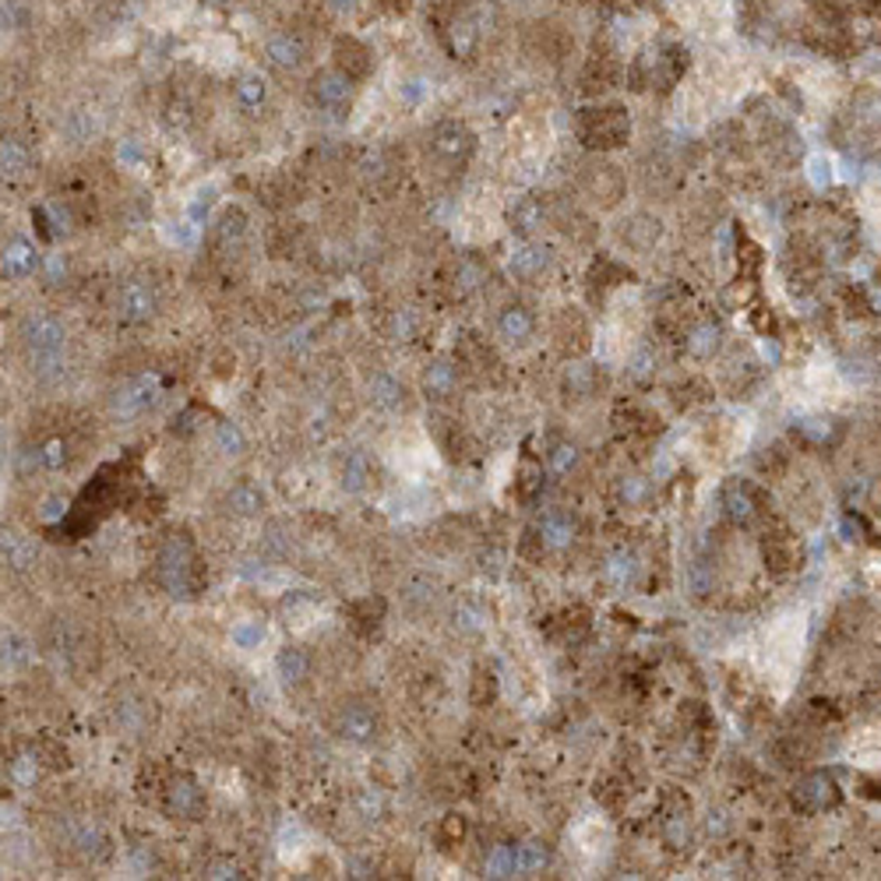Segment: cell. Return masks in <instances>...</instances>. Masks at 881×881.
<instances>
[{"label": "cell", "instance_id": "cell-1", "mask_svg": "<svg viewBox=\"0 0 881 881\" xmlns=\"http://www.w3.org/2000/svg\"><path fill=\"white\" fill-rule=\"evenodd\" d=\"M434 28H437V39L448 50V56H455V60H473L476 46H480L483 28H487L483 7H476V4H445L434 15Z\"/></svg>", "mask_w": 881, "mask_h": 881}, {"label": "cell", "instance_id": "cell-2", "mask_svg": "<svg viewBox=\"0 0 881 881\" xmlns=\"http://www.w3.org/2000/svg\"><path fill=\"white\" fill-rule=\"evenodd\" d=\"M159 579L169 596L190 599L201 586V571H198V554L190 547L188 536H169L159 550Z\"/></svg>", "mask_w": 881, "mask_h": 881}, {"label": "cell", "instance_id": "cell-3", "mask_svg": "<svg viewBox=\"0 0 881 881\" xmlns=\"http://www.w3.org/2000/svg\"><path fill=\"white\" fill-rule=\"evenodd\" d=\"M22 346L39 371L56 367L64 360V349H67V328L54 314H28L22 321Z\"/></svg>", "mask_w": 881, "mask_h": 881}, {"label": "cell", "instance_id": "cell-4", "mask_svg": "<svg viewBox=\"0 0 881 881\" xmlns=\"http://www.w3.org/2000/svg\"><path fill=\"white\" fill-rule=\"evenodd\" d=\"M579 138L586 141L589 149H620L628 138H631V117L624 107H596L582 109L579 124H575Z\"/></svg>", "mask_w": 881, "mask_h": 881}, {"label": "cell", "instance_id": "cell-5", "mask_svg": "<svg viewBox=\"0 0 881 881\" xmlns=\"http://www.w3.org/2000/svg\"><path fill=\"white\" fill-rule=\"evenodd\" d=\"M430 152L437 159H445L448 166H462L476 152V134L469 131L466 120H441L430 131Z\"/></svg>", "mask_w": 881, "mask_h": 881}, {"label": "cell", "instance_id": "cell-6", "mask_svg": "<svg viewBox=\"0 0 881 881\" xmlns=\"http://www.w3.org/2000/svg\"><path fill=\"white\" fill-rule=\"evenodd\" d=\"M353 96H356V81L343 75L339 67H321L318 75L311 78V103L324 113H343L353 107Z\"/></svg>", "mask_w": 881, "mask_h": 881}, {"label": "cell", "instance_id": "cell-7", "mask_svg": "<svg viewBox=\"0 0 881 881\" xmlns=\"http://www.w3.org/2000/svg\"><path fill=\"white\" fill-rule=\"evenodd\" d=\"M332 67H339L343 75H349V78L356 81H367L371 75H374L377 60H374V50L364 43V39H356V36H349V32H339L335 39H332Z\"/></svg>", "mask_w": 881, "mask_h": 881}, {"label": "cell", "instance_id": "cell-8", "mask_svg": "<svg viewBox=\"0 0 881 881\" xmlns=\"http://www.w3.org/2000/svg\"><path fill=\"white\" fill-rule=\"evenodd\" d=\"M550 268H554V251L543 247V243H536V241L515 243L511 254H507V271H511V279H518V282H526V286L543 282V279L550 275Z\"/></svg>", "mask_w": 881, "mask_h": 881}, {"label": "cell", "instance_id": "cell-9", "mask_svg": "<svg viewBox=\"0 0 881 881\" xmlns=\"http://www.w3.org/2000/svg\"><path fill=\"white\" fill-rule=\"evenodd\" d=\"M156 311H159V293H156L152 282L131 279V282L120 286V293H117V318L124 321V324H145V321L156 318Z\"/></svg>", "mask_w": 881, "mask_h": 881}, {"label": "cell", "instance_id": "cell-10", "mask_svg": "<svg viewBox=\"0 0 881 881\" xmlns=\"http://www.w3.org/2000/svg\"><path fill=\"white\" fill-rule=\"evenodd\" d=\"M688 67V50L684 46H673V43H663L656 50H649L645 60H641V71H645V81L652 88H673L681 75Z\"/></svg>", "mask_w": 881, "mask_h": 881}, {"label": "cell", "instance_id": "cell-11", "mask_svg": "<svg viewBox=\"0 0 881 881\" xmlns=\"http://www.w3.org/2000/svg\"><path fill=\"white\" fill-rule=\"evenodd\" d=\"M582 190L592 205L599 209H614L624 198V173L610 162H589L582 169Z\"/></svg>", "mask_w": 881, "mask_h": 881}, {"label": "cell", "instance_id": "cell-12", "mask_svg": "<svg viewBox=\"0 0 881 881\" xmlns=\"http://www.w3.org/2000/svg\"><path fill=\"white\" fill-rule=\"evenodd\" d=\"M159 399V377L156 374H138L131 377L128 384H120L117 392H113V399H109V409H113V416H120V420H131V416H141L152 402Z\"/></svg>", "mask_w": 881, "mask_h": 881}, {"label": "cell", "instance_id": "cell-13", "mask_svg": "<svg viewBox=\"0 0 881 881\" xmlns=\"http://www.w3.org/2000/svg\"><path fill=\"white\" fill-rule=\"evenodd\" d=\"M839 783L832 779V773H807L797 779L794 786V804L807 811V814H818V811H832L839 804Z\"/></svg>", "mask_w": 881, "mask_h": 881}, {"label": "cell", "instance_id": "cell-14", "mask_svg": "<svg viewBox=\"0 0 881 881\" xmlns=\"http://www.w3.org/2000/svg\"><path fill=\"white\" fill-rule=\"evenodd\" d=\"M265 60L268 67H275L282 75H296V71L307 67L311 54H307V43L296 32H275L265 39Z\"/></svg>", "mask_w": 881, "mask_h": 881}, {"label": "cell", "instance_id": "cell-15", "mask_svg": "<svg viewBox=\"0 0 881 881\" xmlns=\"http://www.w3.org/2000/svg\"><path fill=\"white\" fill-rule=\"evenodd\" d=\"M166 811H169L173 818L198 822V818L205 814V790H201L190 775L169 779V786H166Z\"/></svg>", "mask_w": 881, "mask_h": 881}, {"label": "cell", "instance_id": "cell-16", "mask_svg": "<svg viewBox=\"0 0 881 881\" xmlns=\"http://www.w3.org/2000/svg\"><path fill=\"white\" fill-rule=\"evenodd\" d=\"M722 511H726V518L730 522H737V526H748V522H754L758 518V487L748 480H730L726 487H722Z\"/></svg>", "mask_w": 881, "mask_h": 881}, {"label": "cell", "instance_id": "cell-17", "mask_svg": "<svg viewBox=\"0 0 881 881\" xmlns=\"http://www.w3.org/2000/svg\"><path fill=\"white\" fill-rule=\"evenodd\" d=\"M536 536H539V543H543L547 550H568V547L575 543V536H579V522H575V515H571V511H564V507H550V511L539 518V529H536Z\"/></svg>", "mask_w": 881, "mask_h": 881}, {"label": "cell", "instance_id": "cell-18", "mask_svg": "<svg viewBox=\"0 0 881 881\" xmlns=\"http://www.w3.org/2000/svg\"><path fill=\"white\" fill-rule=\"evenodd\" d=\"M497 335L505 339L507 346H529L536 335L533 311L522 307V303H507V307H501V314H497Z\"/></svg>", "mask_w": 881, "mask_h": 881}, {"label": "cell", "instance_id": "cell-19", "mask_svg": "<svg viewBox=\"0 0 881 881\" xmlns=\"http://www.w3.org/2000/svg\"><path fill=\"white\" fill-rule=\"evenodd\" d=\"M339 737L349 744H371L377 737V716L367 705L353 702L339 712Z\"/></svg>", "mask_w": 881, "mask_h": 881}, {"label": "cell", "instance_id": "cell-20", "mask_svg": "<svg viewBox=\"0 0 881 881\" xmlns=\"http://www.w3.org/2000/svg\"><path fill=\"white\" fill-rule=\"evenodd\" d=\"M543 219H547V209H543V201H539L536 194L515 198V205L507 209V226H511V233H518L522 241H533L536 233L543 230Z\"/></svg>", "mask_w": 881, "mask_h": 881}, {"label": "cell", "instance_id": "cell-21", "mask_svg": "<svg viewBox=\"0 0 881 881\" xmlns=\"http://www.w3.org/2000/svg\"><path fill=\"white\" fill-rule=\"evenodd\" d=\"M36 268H39V251L28 237H11L4 243V261H0L4 279H28Z\"/></svg>", "mask_w": 881, "mask_h": 881}, {"label": "cell", "instance_id": "cell-22", "mask_svg": "<svg viewBox=\"0 0 881 881\" xmlns=\"http://www.w3.org/2000/svg\"><path fill=\"white\" fill-rule=\"evenodd\" d=\"M455 388H458V367L445 356L430 360L427 371H424V395L434 402H445L455 395Z\"/></svg>", "mask_w": 881, "mask_h": 881}, {"label": "cell", "instance_id": "cell-23", "mask_svg": "<svg viewBox=\"0 0 881 881\" xmlns=\"http://www.w3.org/2000/svg\"><path fill=\"white\" fill-rule=\"evenodd\" d=\"M663 237V222L649 212H635L624 222V243L631 251H652Z\"/></svg>", "mask_w": 881, "mask_h": 881}, {"label": "cell", "instance_id": "cell-24", "mask_svg": "<svg viewBox=\"0 0 881 881\" xmlns=\"http://www.w3.org/2000/svg\"><path fill=\"white\" fill-rule=\"evenodd\" d=\"M367 399L374 402L377 409H384V413H395V409L405 405V384H402L395 374L377 371V374H371V381H367Z\"/></svg>", "mask_w": 881, "mask_h": 881}, {"label": "cell", "instance_id": "cell-25", "mask_svg": "<svg viewBox=\"0 0 881 881\" xmlns=\"http://www.w3.org/2000/svg\"><path fill=\"white\" fill-rule=\"evenodd\" d=\"M275 673H279V681H282L286 688H300V684L311 677V656H307L303 649H296V645H286V649H279V656H275Z\"/></svg>", "mask_w": 881, "mask_h": 881}, {"label": "cell", "instance_id": "cell-26", "mask_svg": "<svg viewBox=\"0 0 881 881\" xmlns=\"http://www.w3.org/2000/svg\"><path fill=\"white\" fill-rule=\"evenodd\" d=\"M32 222L39 226V237H43V241H50V243L71 233V212H67L60 201H46V205H39V209L32 212Z\"/></svg>", "mask_w": 881, "mask_h": 881}, {"label": "cell", "instance_id": "cell-27", "mask_svg": "<svg viewBox=\"0 0 881 881\" xmlns=\"http://www.w3.org/2000/svg\"><path fill=\"white\" fill-rule=\"evenodd\" d=\"M226 507L241 518H258L265 511V490L254 483H233L226 494Z\"/></svg>", "mask_w": 881, "mask_h": 881}, {"label": "cell", "instance_id": "cell-28", "mask_svg": "<svg viewBox=\"0 0 881 881\" xmlns=\"http://www.w3.org/2000/svg\"><path fill=\"white\" fill-rule=\"evenodd\" d=\"M684 346H688V353H691L694 360H712L722 346V328L720 324H712V321H702L698 328L688 332Z\"/></svg>", "mask_w": 881, "mask_h": 881}, {"label": "cell", "instance_id": "cell-29", "mask_svg": "<svg viewBox=\"0 0 881 881\" xmlns=\"http://www.w3.org/2000/svg\"><path fill=\"white\" fill-rule=\"evenodd\" d=\"M596 388H599V371L592 367V364H568V371H564V392L568 395H575V399H592L596 395Z\"/></svg>", "mask_w": 881, "mask_h": 881}, {"label": "cell", "instance_id": "cell-30", "mask_svg": "<svg viewBox=\"0 0 881 881\" xmlns=\"http://www.w3.org/2000/svg\"><path fill=\"white\" fill-rule=\"evenodd\" d=\"M639 571H641V564L631 550H617L614 558L603 564V579H607L614 589L635 586V582H639Z\"/></svg>", "mask_w": 881, "mask_h": 881}, {"label": "cell", "instance_id": "cell-31", "mask_svg": "<svg viewBox=\"0 0 881 881\" xmlns=\"http://www.w3.org/2000/svg\"><path fill=\"white\" fill-rule=\"evenodd\" d=\"M339 483L346 494H364L367 483H371V458L364 452H349L343 469H339Z\"/></svg>", "mask_w": 881, "mask_h": 881}, {"label": "cell", "instance_id": "cell-32", "mask_svg": "<svg viewBox=\"0 0 881 881\" xmlns=\"http://www.w3.org/2000/svg\"><path fill=\"white\" fill-rule=\"evenodd\" d=\"M547 864H550V850H547L543 843H536V839H526V843L515 850V871H518L522 878H536V875H543V871H547Z\"/></svg>", "mask_w": 881, "mask_h": 881}, {"label": "cell", "instance_id": "cell-33", "mask_svg": "<svg viewBox=\"0 0 881 881\" xmlns=\"http://www.w3.org/2000/svg\"><path fill=\"white\" fill-rule=\"evenodd\" d=\"M243 233H247V215H243V209H226V212L219 215V222H215L212 241H215V247L230 251L233 243L243 241Z\"/></svg>", "mask_w": 881, "mask_h": 881}, {"label": "cell", "instance_id": "cell-34", "mask_svg": "<svg viewBox=\"0 0 881 881\" xmlns=\"http://www.w3.org/2000/svg\"><path fill=\"white\" fill-rule=\"evenodd\" d=\"M483 282H487V265H483L480 258H473V254H466L458 265H455V275H452V286L458 296H469L476 293Z\"/></svg>", "mask_w": 881, "mask_h": 881}, {"label": "cell", "instance_id": "cell-35", "mask_svg": "<svg viewBox=\"0 0 881 881\" xmlns=\"http://www.w3.org/2000/svg\"><path fill=\"white\" fill-rule=\"evenodd\" d=\"M268 99V81L258 75V71H247V75H241L237 78V103H241L247 113H254V109H261Z\"/></svg>", "mask_w": 881, "mask_h": 881}, {"label": "cell", "instance_id": "cell-36", "mask_svg": "<svg viewBox=\"0 0 881 881\" xmlns=\"http://www.w3.org/2000/svg\"><path fill=\"white\" fill-rule=\"evenodd\" d=\"M0 169H4V177H7V180L26 177L28 149L18 141V138H4V145H0Z\"/></svg>", "mask_w": 881, "mask_h": 881}, {"label": "cell", "instance_id": "cell-37", "mask_svg": "<svg viewBox=\"0 0 881 881\" xmlns=\"http://www.w3.org/2000/svg\"><path fill=\"white\" fill-rule=\"evenodd\" d=\"M797 430H801L804 441H811V445H832L839 437V420L818 413V416H804L801 424H797Z\"/></svg>", "mask_w": 881, "mask_h": 881}, {"label": "cell", "instance_id": "cell-38", "mask_svg": "<svg viewBox=\"0 0 881 881\" xmlns=\"http://www.w3.org/2000/svg\"><path fill=\"white\" fill-rule=\"evenodd\" d=\"M663 843L670 850H677V854L691 846V818H688V811H673V814L663 818Z\"/></svg>", "mask_w": 881, "mask_h": 881}, {"label": "cell", "instance_id": "cell-39", "mask_svg": "<svg viewBox=\"0 0 881 881\" xmlns=\"http://www.w3.org/2000/svg\"><path fill=\"white\" fill-rule=\"evenodd\" d=\"M215 445L222 455H243L247 452V434L233 420H219L215 424Z\"/></svg>", "mask_w": 881, "mask_h": 881}, {"label": "cell", "instance_id": "cell-40", "mask_svg": "<svg viewBox=\"0 0 881 881\" xmlns=\"http://www.w3.org/2000/svg\"><path fill=\"white\" fill-rule=\"evenodd\" d=\"M452 624L462 631V635H480L483 628H487V614H483V607H476V603H458L452 614Z\"/></svg>", "mask_w": 881, "mask_h": 881}, {"label": "cell", "instance_id": "cell-41", "mask_svg": "<svg viewBox=\"0 0 881 881\" xmlns=\"http://www.w3.org/2000/svg\"><path fill=\"white\" fill-rule=\"evenodd\" d=\"M381 814H384V797H381V790H374V786L360 790V794H356V818L367 822V825H374V822H381Z\"/></svg>", "mask_w": 881, "mask_h": 881}, {"label": "cell", "instance_id": "cell-42", "mask_svg": "<svg viewBox=\"0 0 881 881\" xmlns=\"http://www.w3.org/2000/svg\"><path fill=\"white\" fill-rule=\"evenodd\" d=\"M483 871H487V878H511L515 875V850L511 846H497L494 854L487 856Z\"/></svg>", "mask_w": 881, "mask_h": 881}, {"label": "cell", "instance_id": "cell-43", "mask_svg": "<svg viewBox=\"0 0 881 881\" xmlns=\"http://www.w3.org/2000/svg\"><path fill=\"white\" fill-rule=\"evenodd\" d=\"M575 466H579V448H575V445L561 441V445L550 448V473H554V476H568Z\"/></svg>", "mask_w": 881, "mask_h": 881}, {"label": "cell", "instance_id": "cell-44", "mask_svg": "<svg viewBox=\"0 0 881 881\" xmlns=\"http://www.w3.org/2000/svg\"><path fill=\"white\" fill-rule=\"evenodd\" d=\"M75 843H78V850H81V854H85V856H103V854H107V846H109V839H107V835H103V828H99V825L81 828V832H78V839H75Z\"/></svg>", "mask_w": 881, "mask_h": 881}, {"label": "cell", "instance_id": "cell-45", "mask_svg": "<svg viewBox=\"0 0 881 881\" xmlns=\"http://www.w3.org/2000/svg\"><path fill=\"white\" fill-rule=\"evenodd\" d=\"M628 374L635 377V381H649V377L656 374V353L652 349H639L631 356V364H628Z\"/></svg>", "mask_w": 881, "mask_h": 881}, {"label": "cell", "instance_id": "cell-46", "mask_svg": "<svg viewBox=\"0 0 881 881\" xmlns=\"http://www.w3.org/2000/svg\"><path fill=\"white\" fill-rule=\"evenodd\" d=\"M645 497H649V487H645L641 476H624V480H620V501H624L628 507L641 505Z\"/></svg>", "mask_w": 881, "mask_h": 881}, {"label": "cell", "instance_id": "cell-47", "mask_svg": "<svg viewBox=\"0 0 881 881\" xmlns=\"http://www.w3.org/2000/svg\"><path fill=\"white\" fill-rule=\"evenodd\" d=\"M392 339H395V343H413V339H416L413 311H395V318H392Z\"/></svg>", "mask_w": 881, "mask_h": 881}, {"label": "cell", "instance_id": "cell-48", "mask_svg": "<svg viewBox=\"0 0 881 881\" xmlns=\"http://www.w3.org/2000/svg\"><path fill=\"white\" fill-rule=\"evenodd\" d=\"M4 558L15 568H26L28 564V547L18 539V533H4Z\"/></svg>", "mask_w": 881, "mask_h": 881}, {"label": "cell", "instance_id": "cell-49", "mask_svg": "<svg viewBox=\"0 0 881 881\" xmlns=\"http://www.w3.org/2000/svg\"><path fill=\"white\" fill-rule=\"evenodd\" d=\"M205 878H212V881L241 878V867H237V860H230V856H215L212 864L205 867Z\"/></svg>", "mask_w": 881, "mask_h": 881}, {"label": "cell", "instance_id": "cell-50", "mask_svg": "<svg viewBox=\"0 0 881 881\" xmlns=\"http://www.w3.org/2000/svg\"><path fill=\"white\" fill-rule=\"evenodd\" d=\"M36 773H39L36 758H18V762H11V779H15L18 786H28V783L36 779Z\"/></svg>", "mask_w": 881, "mask_h": 881}, {"label": "cell", "instance_id": "cell-51", "mask_svg": "<svg viewBox=\"0 0 881 881\" xmlns=\"http://www.w3.org/2000/svg\"><path fill=\"white\" fill-rule=\"evenodd\" d=\"M807 169H811V184H814V188L832 184V162H828L825 156H814V159L807 162Z\"/></svg>", "mask_w": 881, "mask_h": 881}, {"label": "cell", "instance_id": "cell-52", "mask_svg": "<svg viewBox=\"0 0 881 881\" xmlns=\"http://www.w3.org/2000/svg\"><path fill=\"white\" fill-rule=\"evenodd\" d=\"M360 4L364 0H328V11L339 18V22H353L360 15Z\"/></svg>", "mask_w": 881, "mask_h": 881}, {"label": "cell", "instance_id": "cell-53", "mask_svg": "<svg viewBox=\"0 0 881 881\" xmlns=\"http://www.w3.org/2000/svg\"><path fill=\"white\" fill-rule=\"evenodd\" d=\"M233 639L241 641L243 649H251L254 641H261V639H265V628H261V624H241V628L233 631Z\"/></svg>", "mask_w": 881, "mask_h": 881}, {"label": "cell", "instance_id": "cell-54", "mask_svg": "<svg viewBox=\"0 0 881 881\" xmlns=\"http://www.w3.org/2000/svg\"><path fill=\"white\" fill-rule=\"evenodd\" d=\"M765 558H769V561H779V564H775V568H790V564L797 561V554H794V550H786V547H783L779 539L765 547Z\"/></svg>", "mask_w": 881, "mask_h": 881}, {"label": "cell", "instance_id": "cell-55", "mask_svg": "<svg viewBox=\"0 0 881 881\" xmlns=\"http://www.w3.org/2000/svg\"><path fill=\"white\" fill-rule=\"evenodd\" d=\"M462 835H466L462 814H448V818H445V832H441V843H458Z\"/></svg>", "mask_w": 881, "mask_h": 881}, {"label": "cell", "instance_id": "cell-56", "mask_svg": "<svg viewBox=\"0 0 881 881\" xmlns=\"http://www.w3.org/2000/svg\"><path fill=\"white\" fill-rule=\"evenodd\" d=\"M64 452H67L64 441H50L46 452H43V466H46V469H60V466H64Z\"/></svg>", "mask_w": 881, "mask_h": 881}, {"label": "cell", "instance_id": "cell-57", "mask_svg": "<svg viewBox=\"0 0 881 881\" xmlns=\"http://www.w3.org/2000/svg\"><path fill=\"white\" fill-rule=\"evenodd\" d=\"M64 507H67V505H64ZM64 507H60V501H50V505H46V511H43V522H54V518H60V515H64Z\"/></svg>", "mask_w": 881, "mask_h": 881}]
</instances>
